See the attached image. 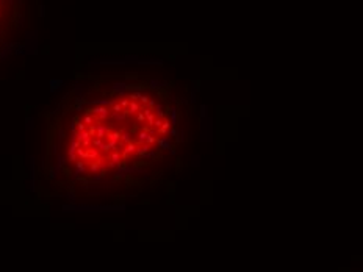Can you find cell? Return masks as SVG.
<instances>
[{
    "instance_id": "cell-1",
    "label": "cell",
    "mask_w": 363,
    "mask_h": 272,
    "mask_svg": "<svg viewBox=\"0 0 363 272\" xmlns=\"http://www.w3.org/2000/svg\"><path fill=\"white\" fill-rule=\"evenodd\" d=\"M108 131H110V128L107 125H97L96 127V138H100V139H103L107 135H108Z\"/></svg>"
},
{
    "instance_id": "cell-2",
    "label": "cell",
    "mask_w": 363,
    "mask_h": 272,
    "mask_svg": "<svg viewBox=\"0 0 363 272\" xmlns=\"http://www.w3.org/2000/svg\"><path fill=\"white\" fill-rule=\"evenodd\" d=\"M94 118H92V116H86V118L83 119V124H88V125H92V124H94Z\"/></svg>"
},
{
    "instance_id": "cell-3",
    "label": "cell",
    "mask_w": 363,
    "mask_h": 272,
    "mask_svg": "<svg viewBox=\"0 0 363 272\" xmlns=\"http://www.w3.org/2000/svg\"><path fill=\"white\" fill-rule=\"evenodd\" d=\"M77 127H78V131H85V130H86V125L83 124V122H80V124L77 125ZM78 131H77V133H78Z\"/></svg>"
}]
</instances>
